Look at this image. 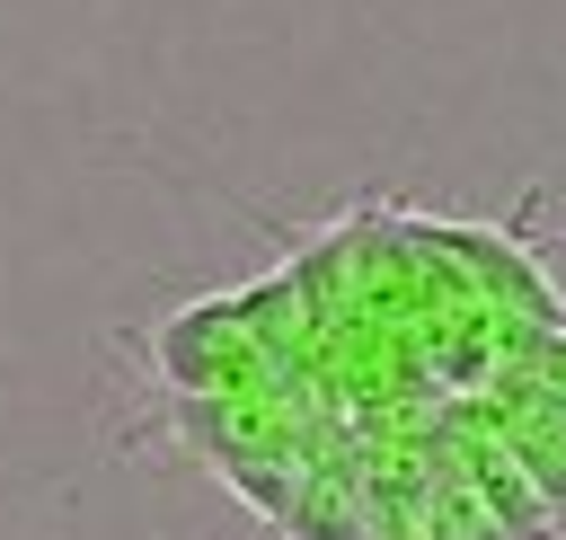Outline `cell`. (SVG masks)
<instances>
[]
</instances>
